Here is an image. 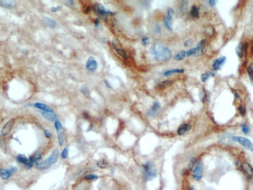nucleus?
Segmentation results:
<instances>
[{
  "instance_id": "obj_1",
  "label": "nucleus",
  "mask_w": 253,
  "mask_h": 190,
  "mask_svg": "<svg viewBox=\"0 0 253 190\" xmlns=\"http://www.w3.org/2000/svg\"><path fill=\"white\" fill-rule=\"evenodd\" d=\"M154 53L156 60L159 62H166L172 57L170 49L160 44L156 45L154 49Z\"/></svg>"
},
{
  "instance_id": "obj_2",
  "label": "nucleus",
  "mask_w": 253,
  "mask_h": 190,
  "mask_svg": "<svg viewBox=\"0 0 253 190\" xmlns=\"http://www.w3.org/2000/svg\"><path fill=\"white\" fill-rule=\"evenodd\" d=\"M58 156H59L58 150L55 149L51 154V156L47 159L42 161L40 163L39 162L35 163V167L37 169L40 170H44V169L49 168V167H51V166L57 162V161L58 160Z\"/></svg>"
},
{
  "instance_id": "obj_3",
  "label": "nucleus",
  "mask_w": 253,
  "mask_h": 190,
  "mask_svg": "<svg viewBox=\"0 0 253 190\" xmlns=\"http://www.w3.org/2000/svg\"><path fill=\"white\" fill-rule=\"evenodd\" d=\"M146 179L152 180L156 177L157 169L155 164L152 162H148L143 166Z\"/></svg>"
},
{
  "instance_id": "obj_4",
  "label": "nucleus",
  "mask_w": 253,
  "mask_h": 190,
  "mask_svg": "<svg viewBox=\"0 0 253 190\" xmlns=\"http://www.w3.org/2000/svg\"><path fill=\"white\" fill-rule=\"evenodd\" d=\"M232 139L233 141L239 143L240 145L253 153V144L250 140L240 136H233L232 137Z\"/></svg>"
},
{
  "instance_id": "obj_5",
  "label": "nucleus",
  "mask_w": 253,
  "mask_h": 190,
  "mask_svg": "<svg viewBox=\"0 0 253 190\" xmlns=\"http://www.w3.org/2000/svg\"><path fill=\"white\" fill-rule=\"evenodd\" d=\"M55 128L57 131V137H58V143L60 146H62L65 141V130L63 129V126L60 121L58 120H56L54 123Z\"/></svg>"
},
{
  "instance_id": "obj_6",
  "label": "nucleus",
  "mask_w": 253,
  "mask_h": 190,
  "mask_svg": "<svg viewBox=\"0 0 253 190\" xmlns=\"http://www.w3.org/2000/svg\"><path fill=\"white\" fill-rule=\"evenodd\" d=\"M93 9L97 15L100 16H107L108 14H113V13L110 11L106 10L103 5L101 4H95L93 7Z\"/></svg>"
},
{
  "instance_id": "obj_7",
  "label": "nucleus",
  "mask_w": 253,
  "mask_h": 190,
  "mask_svg": "<svg viewBox=\"0 0 253 190\" xmlns=\"http://www.w3.org/2000/svg\"><path fill=\"white\" fill-rule=\"evenodd\" d=\"M97 67V62L92 56L89 57L86 64V68L90 72H94Z\"/></svg>"
},
{
  "instance_id": "obj_8",
  "label": "nucleus",
  "mask_w": 253,
  "mask_h": 190,
  "mask_svg": "<svg viewBox=\"0 0 253 190\" xmlns=\"http://www.w3.org/2000/svg\"><path fill=\"white\" fill-rule=\"evenodd\" d=\"M16 120L14 118H12L9 120L4 126L2 130V134L3 136H6L11 131V129L12 128L15 123Z\"/></svg>"
},
{
  "instance_id": "obj_9",
  "label": "nucleus",
  "mask_w": 253,
  "mask_h": 190,
  "mask_svg": "<svg viewBox=\"0 0 253 190\" xmlns=\"http://www.w3.org/2000/svg\"><path fill=\"white\" fill-rule=\"evenodd\" d=\"M112 46L113 47L114 49H115V51L118 54L119 56H121L123 59H127V54L125 51L124 49L120 47V45H118L114 41H112Z\"/></svg>"
},
{
  "instance_id": "obj_10",
  "label": "nucleus",
  "mask_w": 253,
  "mask_h": 190,
  "mask_svg": "<svg viewBox=\"0 0 253 190\" xmlns=\"http://www.w3.org/2000/svg\"><path fill=\"white\" fill-rule=\"evenodd\" d=\"M160 110V105L158 102H155L154 103L151 108L149 110L148 112L149 116L154 117L158 115Z\"/></svg>"
},
{
  "instance_id": "obj_11",
  "label": "nucleus",
  "mask_w": 253,
  "mask_h": 190,
  "mask_svg": "<svg viewBox=\"0 0 253 190\" xmlns=\"http://www.w3.org/2000/svg\"><path fill=\"white\" fill-rule=\"evenodd\" d=\"M203 173V169L202 166L200 163H198V166L197 167L195 172L193 173V178L195 180H199L200 179H201L202 177Z\"/></svg>"
},
{
  "instance_id": "obj_12",
  "label": "nucleus",
  "mask_w": 253,
  "mask_h": 190,
  "mask_svg": "<svg viewBox=\"0 0 253 190\" xmlns=\"http://www.w3.org/2000/svg\"><path fill=\"white\" fill-rule=\"evenodd\" d=\"M226 61V57H219V59H217L215 60L213 65V67L214 70L216 71L219 70L221 68V67H222L223 65Z\"/></svg>"
},
{
  "instance_id": "obj_13",
  "label": "nucleus",
  "mask_w": 253,
  "mask_h": 190,
  "mask_svg": "<svg viewBox=\"0 0 253 190\" xmlns=\"http://www.w3.org/2000/svg\"><path fill=\"white\" fill-rule=\"evenodd\" d=\"M191 128V126L188 124H184L180 127L177 131V133L180 136H183L189 131Z\"/></svg>"
},
{
  "instance_id": "obj_14",
  "label": "nucleus",
  "mask_w": 253,
  "mask_h": 190,
  "mask_svg": "<svg viewBox=\"0 0 253 190\" xmlns=\"http://www.w3.org/2000/svg\"><path fill=\"white\" fill-rule=\"evenodd\" d=\"M42 115L45 119L48 120L53 122L54 121L57 120V116L54 112H47V111H43L42 113Z\"/></svg>"
},
{
  "instance_id": "obj_15",
  "label": "nucleus",
  "mask_w": 253,
  "mask_h": 190,
  "mask_svg": "<svg viewBox=\"0 0 253 190\" xmlns=\"http://www.w3.org/2000/svg\"><path fill=\"white\" fill-rule=\"evenodd\" d=\"M241 168L245 173L250 177L253 174V169L250 164L247 163H243L241 164Z\"/></svg>"
},
{
  "instance_id": "obj_16",
  "label": "nucleus",
  "mask_w": 253,
  "mask_h": 190,
  "mask_svg": "<svg viewBox=\"0 0 253 190\" xmlns=\"http://www.w3.org/2000/svg\"><path fill=\"white\" fill-rule=\"evenodd\" d=\"M206 42V41L205 39H203L198 43L197 46L196 53L194 56H201V54H202L203 53L204 47L205 45Z\"/></svg>"
},
{
  "instance_id": "obj_17",
  "label": "nucleus",
  "mask_w": 253,
  "mask_h": 190,
  "mask_svg": "<svg viewBox=\"0 0 253 190\" xmlns=\"http://www.w3.org/2000/svg\"><path fill=\"white\" fill-rule=\"evenodd\" d=\"M34 107L35 108H38L40 110H42L43 111H47V112H54V110L49 106L45 105V104L40 103H36L34 104Z\"/></svg>"
},
{
  "instance_id": "obj_18",
  "label": "nucleus",
  "mask_w": 253,
  "mask_h": 190,
  "mask_svg": "<svg viewBox=\"0 0 253 190\" xmlns=\"http://www.w3.org/2000/svg\"><path fill=\"white\" fill-rule=\"evenodd\" d=\"M0 5L4 8H14L16 5V2L12 0H1L0 1Z\"/></svg>"
},
{
  "instance_id": "obj_19",
  "label": "nucleus",
  "mask_w": 253,
  "mask_h": 190,
  "mask_svg": "<svg viewBox=\"0 0 253 190\" xmlns=\"http://www.w3.org/2000/svg\"><path fill=\"white\" fill-rule=\"evenodd\" d=\"M198 163L197 160L195 158H193L190 160L189 163V168L190 171L194 173L197 167L198 166Z\"/></svg>"
},
{
  "instance_id": "obj_20",
  "label": "nucleus",
  "mask_w": 253,
  "mask_h": 190,
  "mask_svg": "<svg viewBox=\"0 0 253 190\" xmlns=\"http://www.w3.org/2000/svg\"><path fill=\"white\" fill-rule=\"evenodd\" d=\"M12 174V171L11 170H9V169H2L1 170L0 172V175L1 178L3 179L7 180L9 179L11 175Z\"/></svg>"
},
{
  "instance_id": "obj_21",
  "label": "nucleus",
  "mask_w": 253,
  "mask_h": 190,
  "mask_svg": "<svg viewBox=\"0 0 253 190\" xmlns=\"http://www.w3.org/2000/svg\"><path fill=\"white\" fill-rule=\"evenodd\" d=\"M243 49H244V46L242 43H240L236 46L235 49L236 54L238 56V57L241 59L242 58L243 56Z\"/></svg>"
},
{
  "instance_id": "obj_22",
  "label": "nucleus",
  "mask_w": 253,
  "mask_h": 190,
  "mask_svg": "<svg viewBox=\"0 0 253 190\" xmlns=\"http://www.w3.org/2000/svg\"><path fill=\"white\" fill-rule=\"evenodd\" d=\"M44 22L48 26L52 28L56 27L57 25V22L54 19H51L50 17H45L44 19Z\"/></svg>"
},
{
  "instance_id": "obj_23",
  "label": "nucleus",
  "mask_w": 253,
  "mask_h": 190,
  "mask_svg": "<svg viewBox=\"0 0 253 190\" xmlns=\"http://www.w3.org/2000/svg\"><path fill=\"white\" fill-rule=\"evenodd\" d=\"M173 81H162V82H159L158 84V86L160 89H164V88H167L168 87H169L171 86V85L173 84Z\"/></svg>"
},
{
  "instance_id": "obj_24",
  "label": "nucleus",
  "mask_w": 253,
  "mask_h": 190,
  "mask_svg": "<svg viewBox=\"0 0 253 190\" xmlns=\"http://www.w3.org/2000/svg\"><path fill=\"white\" fill-rule=\"evenodd\" d=\"M97 166L100 168L106 169L109 167V164L105 159H101L97 162Z\"/></svg>"
},
{
  "instance_id": "obj_25",
  "label": "nucleus",
  "mask_w": 253,
  "mask_h": 190,
  "mask_svg": "<svg viewBox=\"0 0 253 190\" xmlns=\"http://www.w3.org/2000/svg\"><path fill=\"white\" fill-rule=\"evenodd\" d=\"M16 160L20 163L24 164L25 166L26 165L29 161V158H27L25 156L23 155H19L16 157Z\"/></svg>"
},
{
  "instance_id": "obj_26",
  "label": "nucleus",
  "mask_w": 253,
  "mask_h": 190,
  "mask_svg": "<svg viewBox=\"0 0 253 190\" xmlns=\"http://www.w3.org/2000/svg\"><path fill=\"white\" fill-rule=\"evenodd\" d=\"M186 56V52L184 50L179 52L175 56V60H181L184 59Z\"/></svg>"
},
{
  "instance_id": "obj_27",
  "label": "nucleus",
  "mask_w": 253,
  "mask_h": 190,
  "mask_svg": "<svg viewBox=\"0 0 253 190\" xmlns=\"http://www.w3.org/2000/svg\"><path fill=\"white\" fill-rule=\"evenodd\" d=\"M199 9L197 7V6L194 5L192 7L191 9L190 10V14L193 17L198 18L199 16Z\"/></svg>"
},
{
  "instance_id": "obj_28",
  "label": "nucleus",
  "mask_w": 253,
  "mask_h": 190,
  "mask_svg": "<svg viewBox=\"0 0 253 190\" xmlns=\"http://www.w3.org/2000/svg\"><path fill=\"white\" fill-rule=\"evenodd\" d=\"M215 74H216L215 73L211 72L202 74L201 76V80L203 82H206L208 80V79H209V77H213L215 75Z\"/></svg>"
},
{
  "instance_id": "obj_29",
  "label": "nucleus",
  "mask_w": 253,
  "mask_h": 190,
  "mask_svg": "<svg viewBox=\"0 0 253 190\" xmlns=\"http://www.w3.org/2000/svg\"><path fill=\"white\" fill-rule=\"evenodd\" d=\"M188 6V1H181L180 9L183 13H185Z\"/></svg>"
},
{
  "instance_id": "obj_30",
  "label": "nucleus",
  "mask_w": 253,
  "mask_h": 190,
  "mask_svg": "<svg viewBox=\"0 0 253 190\" xmlns=\"http://www.w3.org/2000/svg\"><path fill=\"white\" fill-rule=\"evenodd\" d=\"M184 72V70L183 69H177V70H168L165 72L164 73V75L165 76H168L170 74H173V73H183Z\"/></svg>"
},
{
  "instance_id": "obj_31",
  "label": "nucleus",
  "mask_w": 253,
  "mask_h": 190,
  "mask_svg": "<svg viewBox=\"0 0 253 190\" xmlns=\"http://www.w3.org/2000/svg\"><path fill=\"white\" fill-rule=\"evenodd\" d=\"M174 14H175V11H174V10L172 8H168V9L167 10V12L166 19L172 20V19L173 18Z\"/></svg>"
},
{
  "instance_id": "obj_32",
  "label": "nucleus",
  "mask_w": 253,
  "mask_h": 190,
  "mask_svg": "<svg viewBox=\"0 0 253 190\" xmlns=\"http://www.w3.org/2000/svg\"><path fill=\"white\" fill-rule=\"evenodd\" d=\"M164 25L166 28L169 31H172L173 29L172 27V20L168 19H165Z\"/></svg>"
},
{
  "instance_id": "obj_33",
  "label": "nucleus",
  "mask_w": 253,
  "mask_h": 190,
  "mask_svg": "<svg viewBox=\"0 0 253 190\" xmlns=\"http://www.w3.org/2000/svg\"><path fill=\"white\" fill-rule=\"evenodd\" d=\"M32 158L34 160L35 163L38 162L39 161H40V159H41L42 156L41 154L40 153H35V155H33V156H31Z\"/></svg>"
},
{
  "instance_id": "obj_34",
  "label": "nucleus",
  "mask_w": 253,
  "mask_h": 190,
  "mask_svg": "<svg viewBox=\"0 0 253 190\" xmlns=\"http://www.w3.org/2000/svg\"><path fill=\"white\" fill-rule=\"evenodd\" d=\"M97 176L93 174H87L86 175V176H85V179L87 180H95L97 179Z\"/></svg>"
},
{
  "instance_id": "obj_35",
  "label": "nucleus",
  "mask_w": 253,
  "mask_h": 190,
  "mask_svg": "<svg viewBox=\"0 0 253 190\" xmlns=\"http://www.w3.org/2000/svg\"><path fill=\"white\" fill-rule=\"evenodd\" d=\"M34 164H35L34 160L32 158V157L31 156V157L29 158V161H28V163L25 166V168L27 169L30 168L32 167L34 165Z\"/></svg>"
},
{
  "instance_id": "obj_36",
  "label": "nucleus",
  "mask_w": 253,
  "mask_h": 190,
  "mask_svg": "<svg viewBox=\"0 0 253 190\" xmlns=\"http://www.w3.org/2000/svg\"><path fill=\"white\" fill-rule=\"evenodd\" d=\"M68 148L67 147H65L63 151H62V157L63 159H66L68 156Z\"/></svg>"
},
{
  "instance_id": "obj_37",
  "label": "nucleus",
  "mask_w": 253,
  "mask_h": 190,
  "mask_svg": "<svg viewBox=\"0 0 253 190\" xmlns=\"http://www.w3.org/2000/svg\"><path fill=\"white\" fill-rule=\"evenodd\" d=\"M196 53V48H191L186 52V56L190 57L192 55H195Z\"/></svg>"
},
{
  "instance_id": "obj_38",
  "label": "nucleus",
  "mask_w": 253,
  "mask_h": 190,
  "mask_svg": "<svg viewBox=\"0 0 253 190\" xmlns=\"http://www.w3.org/2000/svg\"><path fill=\"white\" fill-rule=\"evenodd\" d=\"M247 71L250 77V79H251L252 82H253V66H250L248 67V68L247 69Z\"/></svg>"
},
{
  "instance_id": "obj_39",
  "label": "nucleus",
  "mask_w": 253,
  "mask_h": 190,
  "mask_svg": "<svg viewBox=\"0 0 253 190\" xmlns=\"http://www.w3.org/2000/svg\"><path fill=\"white\" fill-rule=\"evenodd\" d=\"M142 43L144 46H147L150 43V40L147 37H143L142 39Z\"/></svg>"
},
{
  "instance_id": "obj_40",
  "label": "nucleus",
  "mask_w": 253,
  "mask_h": 190,
  "mask_svg": "<svg viewBox=\"0 0 253 190\" xmlns=\"http://www.w3.org/2000/svg\"><path fill=\"white\" fill-rule=\"evenodd\" d=\"M62 9V6H55V7H52L51 9V11L52 12H57V11H59Z\"/></svg>"
},
{
  "instance_id": "obj_41",
  "label": "nucleus",
  "mask_w": 253,
  "mask_h": 190,
  "mask_svg": "<svg viewBox=\"0 0 253 190\" xmlns=\"http://www.w3.org/2000/svg\"><path fill=\"white\" fill-rule=\"evenodd\" d=\"M238 110H239L240 113H241V115H245L246 113V108H245V107L242 106V105L240 106L238 108Z\"/></svg>"
},
{
  "instance_id": "obj_42",
  "label": "nucleus",
  "mask_w": 253,
  "mask_h": 190,
  "mask_svg": "<svg viewBox=\"0 0 253 190\" xmlns=\"http://www.w3.org/2000/svg\"><path fill=\"white\" fill-rule=\"evenodd\" d=\"M199 97L200 98V100L202 102H204V100H205L206 98V94L204 91H201L200 93Z\"/></svg>"
},
{
  "instance_id": "obj_43",
  "label": "nucleus",
  "mask_w": 253,
  "mask_h": 190,
  "mask_svg": "<svg viewBox=\"0 0 253 190\" xmlns=\"http://www.w3.org/2000/svg\"><path fill=\"white\" fill-rule=\"evenodd\" d=\"M242 131L244 133H245V134L248 133L249 131L248 127L247 125H245V124L242 125Z\"/></svg>"
},
{
  "instance_id": "obj_44",
  "label": "nucleus",
  "mask_w": 253,
  "mask_h": 190,
  "mask_svg": "<svg viewBox=\"0 0 253 190\" xmlns=\"http://www.w3.org/2000/svg\"><path fill=\"white\" fill-rule=\"evenodd\" d=\"M192 44V41L190 39H189V40L186 41L184 44V46L186 47H189L191 46Z\"/></svg>"
},
{
  "instance_id": "obj_45",
  "label": "nucleus",
  "mask_w": 253,
  "mask_h": 190,
  "mask_svg": "<svg viewBox=\"0 0 253 190\" xmlns=\"http://www.w3.org/2000/svg\"><path fill=\"white\" fill-rule=\"evenodd\" d=\"M44 134H45L46 137L47 138H48V139H49L51 137V136H52L51 132H49V130H47V129L44 131Z\"/></svg>"
},
{
  "instance_id": "obj_46",
  "label": "nucleus",
  "mask_w": 253,
  "mask_h": 190,
  "mask_svg": "<svg viewBox=\"0 0 253 190\" xmlns=\"http://www.w3.org/2000/svg\"><path fill=\"white\" fill-rule=\"evenodd\" d=\"M104 81H105V85H106V86L108 88H110V89H111V88H112V87H111V85H110V83H109V81H108L107 79H105V80H104Z\"/></svg>"
},
{
  "instance_id": "obj_47",
  "label": "nucleus",
  "mask_w": 253,
  "mask_h": 190,
  "mask_svg": "<svg viewBox=\"0 0 253 190\" xmlns=\"http://www.w3.org/2000/svg\"><path fill=\"white\" fill-rule=\"evenodd\" d=\"M67 5H68L69 6H71V7H72V6H74V2L73 1H68L67 2Z\"/></svg>"
},
{
  "instance_id": "obj_48",
  "label": "nucleus",
  "mask_w": 253,
  "mask_h": 190,
  "mask_svg": "<svg viewBox=\"0 0 253 190\" xmlns=\"http://www.w3.org/2000/svg\"><path fill=\"white\" fill-rule=\"evenodd\" d=\"M91 10H92V7L91 6H87V8H86V9H85V12L86 14H89V12L91 11Z\"/></svg>"
},
{
  "instance_id": "obj_49",
  "label": "nucleus",
  "mask_w": 253,
  "mask_h": 190,
  "mask_svg": "<svg viewBox=\"0 0 253 190\" xmlns=\"http://www.w3.org/2000/svg\"><path fill=\"white\" fill-rule=\"evenodd\" d=\"M188 173V171L186 169H183L182 171V175H187Z\"/></svg>"
},
{
  "instance_id": "obj_50",
  "label": "nucleus",
  "mask_w": 253,
  "mask_h": 190,
  "mask_svg": "<svg viewBox=\"0 0 253 190\" xmlns=\"http://www.w3.org/2000/svg\"><path fill=\"white\" fill-rule=\"evenodd\" d=\"M95 27H99V25H100V22H99V20H98V19H97L95 20Z\"/></svg>"
},
{
  "instance_id": "obj_51",
  "label": "nucleus",
  "mask_w": 253,
  "mask_h": 190,
  "mask_svg": "<svg viewBox=\"0 0 253 190\" xmlns=\"http://www.w3.org/2000/svg\"><path fill=\"white\" fill-rule=\"evenodd\" d=\"M216 1H214V0H211V1H209V3L210 4V5L211 6H213L214 5H216Z\"/></svg>"
},
{
  "instance_id": "obj_52",
  "label": "nucleus",
  "mask_w": 253,
  "mask_h": 190,
  "mask_svg": "<svg viewBox=\"0 0 253 190\" xmlns=\"http://www.w3.org/2000/svg\"><path fill=\"white\" fill-rule=\"evenodd\" d=\"M16 170H17V168H16V167H12V168H11V171H12V172H16Z\"/></svg>"
},
{
  "instance_id": "obj_53",
  "label": "nucleus",
  "mask_w": 253,
  "mask_h": 190,
  "mask_svg": "<svg viewBox=\"0 0 253 190\" xmlns=\"http://www.w3.org/2000/svg\"><path fill=\"white\" fill-rule=\"evenodd\" d=\"M84 115L85 118H86V119H87L89 118V115L87 113H84Z\"/></svg>"
},
{
  "instance_id": "obj_54",
  "label": "nucleus",
  "mask_w": 253,
  "mask_h": 190,
  "mask_svg": "<svg viewBox=\"0 0 253 190\" xmlns=\"http://www.w3.org/2000/svg\"><path fill=\"white\" fill-rule=\"evenodd\" d=\"M234 95L235 97V98H236V99H238V98H239V95H238V94L237 92H235V93H234Z\"/></svg>"
},
{
  "instance_id": "obj_55",
  "label": "nucleus",
  "mask_w": 253,
  "mask_h": 190,
  "mask_svg": "<svg viewBox=\"0 0 253 190\" xmlns=\"http://www.w3.org/2000/svg\"><path fill=\"white\" fill-rule=\"evenodd\" d=\"M189 190H193V189L190 188V189H189Z\"/></svg>"
}]
</instances>
